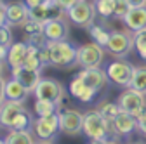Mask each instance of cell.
Here are the masks:
<instances>
[{"label": "cell", "mask_w": 146, "mask_h": 144, "mask_svg": "<svg viewBox=\"0 0 146 144\" xmlns=\"http://www.w3.org/2000/svg\"><path fill=\"white\" fill-rule=\"evenodd\" d=\"M129 87L146 96V66H134V73Z\"/></svg>", "instance_id": "cb8c5ba5"}, {"label": "cell", "mask_w": 146, "mask_h": 144, "mask_svg": "<svg viewBox=\"0 0 146 144\" xmlns=\"http://www.w3.org/2000/svg\"><path fill=\"white\" fill-rule=\"evenodd\" d=\"M28 17L40 24H45L50 19H58V17H66V12L56 4V0H44L40 5L33 9H28Z\"/></svg>", "instance_id": "8fae6325"}, {"label": "cell", "mask_w": 146, "mask_h": 144, "mask_svg": "<svg viewBox=\"0 0 146 144\" xmlns=\"http://www.w3.org/2000/svg\"><path fill=\"white\" fill-rule=\"evenodd\" d=\"M26 54H28V45L25 42H12L9 45V52H7L5 63L11 68H19V66L25 64Z\"/></svg>", "instance_id": "ffe728a7"}, {"label": "cell", "mask_w": 146, "mask_h": 144, "mask_svg": "<svg viewBox=\"0 0 146 144\" xmlns=\"http://www.w3.org/2000/svg\"><path fill=\"white\" fill-rule=\"evenodd\" d=\"M21 28H23V31H25L26 37H31V35H36V33H42V31H44V24H40V23L30 19V17H28V21H26Z\"/></svg>", "instance_id": "1f68e13d"}, {"label": "cell", "mask_w": 146, "mask_h": 144, "mask_svg": "<svg viewBox=\"0 0 146 144\" xmlns=\"http://www.w3.org/2000/svg\"><path fill=\"white\" fill-rule=\"evenodd\" d=\"M31 132L36 141H54L59 134V116L58 113L49 116H36L31 123Z\"/></svg>", "instance_id": "9c48e42d"}, {"label": "cell", "mask_w": 146, "mask_h": 144, "mask_svg": "<svg viewBox=\"0 0 146 144\" xmlns=\"http://www.w3.org/2000/svg\"><path fill=\"white\" fill-rule=\"evenodd\" d=\"M4 141L5 144H35L36 142L31 130H9Z\"/></svg>", "instance_id": "7402d4cb"}, {"label": "cell", "mask_w": 146, "mask_h": 144, "mask_svg": "<svg viewBox=\"0 0 146 144\" xmlns=\"http://www.w3.org/2000/svg\"><path fill=\"white\" fill-rule=\"evenodd\" d=\"M25 2V5L28 7V9H33V7H36V5H40L44 0H23Z\"/></svg>", "instance_id": "ab89813d"}, {"label": "cell", "mask_w": 146, "mask_h": 144, "mask_svg": "<svg viewBox=\"0 0 146 144\" xmlns=\"http://www.w3.org/2000/svg\"><path fill=\"white\" fill-rule=\"evenodd\" d=\"M7 52H9V47L7 45H0V61H5Z\"/></svg>", "instance_id": "60d3db41"}, {"label": "cell", "mask_w": 146, "mask_h": 144, "mask_svg": "<svg viewBox=\"0 0 146 144\" xmlns=\"http://www.w3.org/2000/svg\"><path fill=\"white\" fill-rule=\"evenodd\" d=\"M104 73L108 77V82L127 89L131 85V78L134 73V64L131 61H127L125 57H115L110 64H106Z\"/></svg>", "instance_id": "3957f363"}, {"label": "cell", "mask_w": 146, "mask_h": 144, "mask_svg": "<svg viewBox=\"0 0 146 144\" xmlns=\"http://www.w3.org/2000/svg\"><path fill=\"white\" fill-rule=\"evenodd\" d=\"M115 2L117 0H96V12L98 16H101L103 19H108V17H115Z\"/></svg>", "instance_id": "484cf974"}, {"label": "cell", "mask_w": 146, "mask_h": 144, "mask_svg": "<svg viewBox=\"0 0 146 144\" xmlns=\"http://www.w3.org/2000/svg\"><path fill=\"white\" fill-rule=\"evenodd\" d=\"M5 17H7V26L11 28H21L28 21V7L25 2H9L5 4Z\"/></svg>", "instance_id": "5bb4252c"}, {"label": "cell", "mask_w": 146, "mask_h": 144, "mask_svg": "<svg viewBox=\"0 0 146 144\" xmlns=\"http://www.w3.org/2000/svg\"><path fill=\"white\" fill-rule=\"evenodd\" d=\"M131 5L125 2V0H117L115 2V17H118V19H122V17L129 12Z\"/></svg>", "instance_id": "836d02e7"}, {"label": "cell", "mask_w": 146, "mask_h": 144, "mask_svg": "<svg viewBox=\"0 0 146 144\" xmlns=\"http://www.w3.org/2000/svg\"><path fill=\"white\" fill-rule=\"evenodd\" d=\"M35 144H54V141H36Z\"/></svg>", "instance_id": "bcb514c9"}, {"label": "cell", "mask_w": 146, "mask_h": 144, "mask_svg": "<svg viewBox=\"0 0 146 144\" xmlns=\"http://www.w3.org/2000/svg\"><path fill=\"white\" fill-rule=\"evenodd\" d=\"M25 44H28L30 47H35V49H44L47 45V38L44 37V31H42V33L31 35V37H25Z\"/></svg>", "instance_id": "4dcf8cb0"}, {"label": "cell", "mask_w": 146, "mask_h": 144, "mask_svg": "<svg viewBox=\"0 0 146 144\" xmlns=\"http://www.w3.org/2000/svg\"><path fill=\"white\" fill-rule=\"evenodd\" d=\"M87 31H89V37L92 38L94 44H98L101 47H106V44L110 40V33H111L110 30H106V26H103L99 23H94L92 26L87 28Z\"/></svg>", "instance_id": "603a6c76"}, {"label": "cell", "mask_w": 146, "mask_h": 144, "mask_svg": "<svg viewBox=\"0 0 146 144\" xmlns=\"http://www.w3.org/2000/svg\"><path fill=\"white\" fill-rule=\"evenodd\" d=\"M64 96H66V89L56 78H40L38 85H36L35 90H33V97L35 99L52 101L58 106H61V102L64 101Z\"/></svg>", "instance_id": "8992f818"}, {"label": "cell", "mask_w": 146, "mask_h": 144, "mask_svg": "<svg viewBox=\"0 0 146 144\" xmlns=\"http://www.w3.org/2000/svg\"><path fill=\"white\" fill-rule=\"evenodd\" d=\"M7 24V17H5V11H0V26Z\"/></svg>", "instance_id": "b9f144b4"}, {"label": "cell", "mask_w": 146, "mask_h": 144, "mask_svg": "<svg viewBox=\"0 0 146 144\" xmlns=\"http://www.w3.org/2000/svg\"><path fill=\"white\" fill-rule=\"evenodd\" d=\"M38 57H40V63H42V66L45 68V66H50V63H49V52H47V47H44V49H40L38 50Z\"/></svg>", "instance_id": "d590c367"}, {"label": "cell", "mask_w": 146, "mask_h": 144, "mask_svg": "<svg viewBox=\"0 0 146 144\" xmlns=\"http://www.w3.org/2000/svg\"><path fill=\"white\" fill-rule=\"evenodd\" d=\"M0 144H5V141H4V139H0Z\"/></svg>", "instance_id": "681fc988"}, {"label": "cell", "mask_w": 146, "mask_h": 144, "mask_svg": "<svg viewBox=\"0 0 146 144\" xmlns=\"http://www.w3.org/2000/svg\"><path fill=\"white\" fill-rule=\"evenodd\" d=\"M82 134L89 141H104V139H111L117 137L111 130V123L103 118V115L98 110L87 111L84 113V127ZM118 139V137H117Z\"/></svg>", "instance_id": "6da1fadb"}, {"label": "cell", "mask_w": 146, "mask_h": 144, "mask_svg": "<svg viewBox=\"0 0 146 144\" xmlns=\"http://www.w3.org/2000/svg\"><path fill=\"white\" fill-rule=\"evenodd\" d=\"M89 144H101V141H90Z\"/></svg>", "instance_id": "c3c4849f"}, {"label": "cell", "mask_w": 146, "mask_h": 144, "mask_svg": "<svg viewBox=\"0 0 146 144\" xmlns=\"http://www.w3.org/2000/svg\"><path fill=\"white\" fill-rule=\"evenodd\" d=\"M122 23L132 33L146 28V5L144 7H131L129 12L122 17Z\"/></svg>", "instance_id": "d6986e66"}, {"label": "cell", "mask_w": 146, "mask_h": 144, "mask_svg": "<svg viewBox=\"0 0 146 144\" xmlns=\"http://www.w3.org/2000/svg\"><path fill=\"white\" fill-rule=\"evenodd\" d=\"M5 4H7L5 0H0V11H4V9H5Z\"/></svg>", "instance_id": "7dc6e473"}, {"label": "cell", "mask_w": 146, "mask_h": 144, "mask_svg": "<svg viewBox=\"0 0 146 144\" xmlns=\"http://www.w3.org/2000/svg\"><path fill=\"white\" fill-rule=\"evenodd\" d=\"M11 73H12V78H16L19 82L30 94H33L35 87L38 85L40 78H42V73L36 69H28L25 66H19V68H11Z\"/></svg>", "instance_id": "9a60e30c"}, {"label": "cell", "mask_w": 146, "mask_h": 144, "mask_svg": "<svg viewBox=\"0 0 146 144\" xmlns=\"http://www.w3.org/2000/svg\"><path fill=\"white\" fill-rule=\"evenodd\" d=\"M23 111H26L25 102H16V101H7L5 99L4 104L0 106V127L11 129L14 118Z\"/></svg>", "instance_id": "ac0fdd59"}, {"label": "cell", "mask_w": 146, "mask_h": 144, "mask_svg": "<svg viewBox=\"0 0 146 144\" xmlns=\"http://www.w3.org/2000/svg\"><path fill=\"white\" fill-rule=\"evenodd\" d=\"M117 104L120 108V111H125V113H131L136 120L146 113V96L134 90V89L127 87L123 92H120L118 99H117Z\"/></svg>", "instance_id": "277c9868"}, {"label": "cell", "mask_w": 146, "mask_h": 144, "mask_svg": "<svg viewBox=\"0 0 146 144\" xmlns=\"http://www.w3.org/2000/svg\"><path fill=\"white\" fill-rule=\"evenodd\" d=\"M111 130L117 137H131L134 132H137V120L131 113L120 111L111 120Z\"/></svg>", "instance_id": "4fadbf2b"}, {"label": "cell", "mask_w": 146, "mask_h": 144, "mask_svg": "<svg viewBox=\"0 0 146 144\" xmlns=\"http://www.w3.org/2000/svg\"><path fill=\"white\" fill-rule=\"evenodd\" d=\"M66 17L75 26L87 30L89 26H92L96 23V17H98L96 5H94V2H89V0H80L70 11H66Z\"/></svg>", "instance_id": "5b68a950"}, {"label": "cell", "mask_w": 146, "mask_h": 144, "mask_svg": "<svg viewBox=\"0 0 146 144\" xmlns=\"http://www.w3.org/2000/svg\"><path fill=\"white\" fill-rule=\"evenodd\" d=\"M5 78L4 77H0V106L4 104V101H5Z\"/></svg>", "instance_id": "74e56055"}, {"label": "cell", "mask_w": 146, "mask_h": 144, "mask_svg": "<svg viewBox=\"0 0 146 144\" xmlns=\"http://www.w3.org/2000/svg\"><path fill=\"white\" fill-rule=\"evenodd\" d=\"M77 77L80 80H84L87 85H90L98 92H101L103 89L108 85V77L104 73V69H101V66L99 68H85V69H80Z\"/></svg>", "instance_id": "e0dca14e"}, {"label": "cell", "mask_w": 146, "mask_h": 144, "mask_svg": "<svg viewBox=\"0 0 146 144\" xmlns=\"http://www.w3.org/2000/svg\"><path fill=\"white\" fill-rule=\"evenodd\" d=\"M28 45V44H26ZM38 50L40 49H35V47H30L28 45V54H26V59H25V68L28 69H36V71H40L44 66L40 63V57H38Z\"/></svg>", "instance_id": "f546056e"}, {"label": "cell", "mask_w": 146, "mask_h": 144, "mask_svg": "<svg viewBox=\"0 0 146 144\" xmlns=\"http://www.w3.org/2000/svg\"><path fill=\"white\" fill-rule=\"evenodd\" d=\"M31 123H33V118H31L30 111L26 110V111L19 113L14 118V122H12L9 130H31Z\"/></svg>", "instance_id": "83f0119b"}, {"label": "cell", "mask_w": 146, "mask_h": 144, "mask_svg": "<svg viewBox=\"0 0 146 144\" xmlns=\"http://www.w3.org/2000/svg\"><path fill=\"white\" fill-rule=\"evenodd\" d=\"M137 132H141L146 137V113L137 118Z\"/></svg>", "instance_id": "8d00e7d4"}, {"label": "cell", "mask_w": 146, "mask_h": 144, "mask_svg": "<svg viewBox=\"0 0 146 144\" xmlns=\"http://www.w3.org/2000/svg\"><path fill=\"white\" fill-rule=\"evenodd\" d=\"M59 116V132L66 135H80L82 127H84V113L71 110V108H64V110L58 111Z\"/></svg>", "instance_id": "30bf717a"}, {"label": "cell", "mask_w": 146, "mask_h": 144, "mask_svg": "<svg viewBox=\"0 0 146 144\" xmlns=\"http://www.w3.org/2000/svg\"><path fill=\"white\" fill-rule=\"evenodd\" d=\"M96 110L103 115V118L104 120H108L110 123H111V120L120 113V108H118V104L117 102H111V101H103Z\"/></svg>", "instance_id": "4316f807"}, {"label": "cell", "mask_w": 146, "mask_h": 144, "mask_svg": "<svg viewBox=\"0 0 146 144\" xmlns=\"http://www.w3.org/2000/svg\"><path fill=\"white\" fill-rule=\"evenodd\" d=\"M12 44V30L11 26H0V45H11Z\"/></svg>", "instance_id": "d6a6232c"}, {"label": "cell", "mask_w": 146, "mask_h": 144, "mask_svg": "<svg viewBox=\"0 0 146 144\" xmlns=\"http://www.w3.org/2000/svg\"><path fill=\"white\" fill-rule=\"evenodd\" d=\"M33 111L36 116H49L59 111V106L52 101H44V99H35L33 102Z\"/></svg>", "instance_id": "d4e9b609"}, {"label": "cell", "mask_w": 146, "mask_h": 144, "mask_svg": "<svg viewBox=\"0 0 146 144\" xmlns=\"http://www.w3.org/2000/svg\"><path fill=\"white\" fill-rule=\"evenodd\" d=\"M125 144H146L144 141H127Z\"/></svg>", "instance_id": "f6af8a7d"}, {"label": "cell", "mask_w": 146, "mask_h": 144, "mask_svg": "<svg viewBox=\"0 0 146 144\" xmlns=\"http://www.w3.org/2000/svg\"><path fill=\"white\" fill-rule=\"evenodd\" d=\"M44 37L47 42H61L70 38V24L66 17H58V19H50L44 24Z\"/></svg>", "instance_id": "7c38bea8"}, {"label": "cell", "mask_w": 146, "mask_h": 144, "mask_svg": "<svg viewBox=\"0 0 146 144\" xmlns=\"http://www.w3.org/2000/svg\"><path fill=\"white\" fill-rule=\"evenodd\" d=\"M4 69H5V61H0V77H4Z\"/></svg>", "instance_id": "ee69618b"}, {"label": "cell", "mask_w": 146, "mask_h": 144, "mask_svg": "<svg viewBox=\"0 0 146 144\" xmlns=\"http://www.w3.org/2000/svg\"><path fill=\"white\" fill-rule=\"evenodd\" d=\"M106 52H110L113 57H125L132 49H134V40H132V31L129 30H115L110 33V40L106 44Z\"/></svg>", "instance_id": "ba28073f"}, {"label": "cell", "mask_w": 146, "mask_h": 144, "mask_svg": "<svg viewBox=\"0 0 146 144\" xmlns=\"http://www.w3.org/2000/svg\"><path fill=\"white\" fill-rule=\"evenodd\" d=\"M77 2H80V0H56V4H58L64 12H66V11H70V9L75 5Z\"/></svg>", "instance_id": "e575fe53"}, {"label": "cell", "mask_w": 146, "mask_h": 144, "mask_svg": "<svg viewBox=\"0 0 146 144\" xmlns=\"http://www.w3.org/2000/svg\"><path fill=\"white\" fill-rule=\"evenodd\" d=\"M70 94L75 97L77 101L84 102V104H90L94 102L96 97H98V90H94L90 85H87L84 80H80L78 77H75L71 82H70Z\"/></svg>", "instance_id": "2e32d148"}, {"label": "cell", "mask_w": 146, "mask_h": 144, "mask_svg": "<svg viewBox=\"0 0 146 144\" xmlns=\"http://www.w3.org/2000/svg\"><path fill=\"white\" fill-rule=\"evenodd\" d=\"M49 63L56 68H71L77 64V47L68 40L61 42H47Z\"/></svg>", "instance_id": "7a4b0ae2"}, {"label": "cell", "mask_w": 146, "mask_h": 144, "mask_svg": "<svg viewBox=\"0 0 146 144\" xmlns=\"http://www.w3.org/2000/svg\"><path fill=\"white\" fill-rule=\"evenodd\" d=\"M104 56H106V49L94 42L78 45L77 47V66H80L82 69L99 68L104 61Z\"/></svg>", "instance_id": "52a82bcc"}, {"label": "cell", "mask_w": 146, "mask_h": 144, "mask_svg": "<svg viewBox=\"0 0 146 144\" xmlns=\"http://www.w3.org/2000/svg\"><path fill=\"white\" fill-rule=\"evenodd\" d=\"M131 7H144L146 5V0H125Z\"/></svg>", "instance_id": "f35d334b"}, {"label": "cell", "mask_w": 146, "mask_h": 144, "mask_svg": "<svg viewBox=\"0 0 146 144\" xmlns=\"http://www.w3.org/2000/svg\"><path fill=\"white\" fill-rule=\"evenodd\" d=\"M132 40H134V49L137 52V56L146 61V28H143L139 31H134Z\"/></svg>", "instance_id": "f1b7e54d"}, {"label": "cell", "mask_w": 146, "mask_h": 144, "mask_svg": "<svg viewBox=\"0 0 146 144\" xmlns=\"http://www.w3.org/2000/svg\"><path fill=\"white\" fill-rule=\"evenodd\" d=\"M30 92L17 82L16 78H9L5 82V99L7 101H16V102H25L28 99Z\"/></svg>", "instance_id": "44dd1931"}, {"label": "cell", "mask_w": 146, "mask_h": 144, "mask_svg": "<svg viewBox=\"0 0 146 144\" xmlns=\"http://www.w3.org/2000/svg\"><path fill=\"white\" fill-rule=\"evenodd\" d=\"M101 144H120V142H118L117 137H111V139H104V141H101Z\"/></svg>", "instance_id": "7bdbcfd3"}]
</instances>
